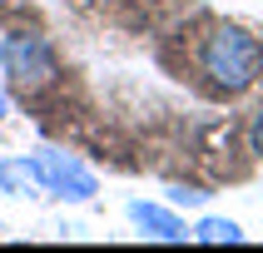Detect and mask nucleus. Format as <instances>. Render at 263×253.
Returning a JSON list of instances; mask_svg holds the SVG:
<instances>
[{"label": "nucleus", "mask_w": 263, "mask_h": 253, "mask_svg": "<svg viewBox=\"0 0 263 253\" xmlns=\"http://www.w3.org/2000/svg\"><path fill=\"white\" fill-rule=\"evenodd\" d=\"M194 65L214 94L238 100L263 80V40L234 20H214V25H204V35L194 45Z\"/></svg>", "instance_id": "nucleus-1"}, {"label": "nucleus", "mask_w": 263, "mask_h": 253, "mask_svg": "<svg viewBox=\"0 0 263 253\" xmlns=\"http://www.w3.org/2000/svg\"><path fill=\"white\" fill-rule=\"evenodd\" d=\"M0 74H5V85L20 94V100H35L45 89L60 80V55L55 45L35 35V30H15L0 40Z\"/></svg>", "instance_id": "nucleus-2"}, {"label": "nucleus", "mask_w": 263, "mask_h": 253, "mask_svg": "<svg viewBox=\"0 0 263 253\" xmlns=\"http://www.w3.org/2000/svg\"><path fill=\"white\" fill-rule=\"evenodd\" d=\"M30 169H35V184H40L45 193H55V199L89 204V199L100 193V179H95V169H89L85 159L65 154V149H55V144L35 149V154H30Z\"/></svg>", "instance_id": "nucleus-3"}, {"label": "nucleus", "mask_w": 263, "mask_h": 253, "mask_svg": "<svg viewBox=\"0 0 263 253\" xmlns=\"http://www.w3.org/2000/svg\"><path fill=\"white\" fill-rule=\"evenodd\" d=\"M124 213H129V223L144 238H154V243H184V238H189L184 219H179L174 208H164V204H144V199H134Z\"/></svg>", "instance_id": "nucleus-4"}, {"label": "nucleus", "mask_w": 263, "mask_h": 253, "mask_svg": "<svg viewBox=\"0 0 263 253\" xmlns=\"http://www.w3.org/2000/svg\"><path fill=\"white\" fill-rule=\"evenodd\" d=\"M189 238H194V243H243L249 233H243L234 219H199L189 228Z\"/></svg>", "instance_id": "nucleus-5"}, {"label": "nucleus", "mask_w": 263, "mask_h": 253, "mask_svg": "<svg viewBox=\"0 0 263 253\" xmlns=\"http://www.w3.org/2000/svg\"><path fill=\"white\" fill-rule=\"evenodd\" d=\"M35 169L30 159H0V193H35Z\"/></svg>", "instance_id": "nucleus-6"}, {"label": "nucleus", "mask_w": 263, "mask_h": 253, "mask_svg": "<svg viewBox=\"0 0 263 253\" xmlns=\"http://www.w3.org/2000/svg\"><path fill=\"white\" fill-rule=\"evenodd\" d=\"M209 193L199 189V184H174V189H169V204H184V208H194V204H204Z\"/></svg>", "instance_id": "nucleus-7"}, {"label": "nucleus", "mask_w": 263, "mask_h": 253, "mask_svg": "<svg viewBox=\"0 0 263 253\" xmlns=\"http://www.w3.org/2000/svg\"><path fill=\"white\" fill-rule=\"evenodd\" d=\"M249 149L263 159V104L253 109V119H249Z\"/></svg>", "instance_id": "nucleus-8"}, {"label": "nucleus", "mask_w": 263, "mask_h": 253, "mask_svg": "<svg viewBox=\"0 0 263 253\" xmlns=\"http://www.w3.org/2000/svg\"><path fill=\"white\" fill-rule=\"evenodd\" d=\"M5 114H10V104H5V94H0V124H5Z\"/></svg>", "instance_id": "nucleus-9"}]
</instances>
